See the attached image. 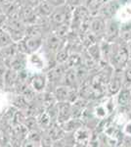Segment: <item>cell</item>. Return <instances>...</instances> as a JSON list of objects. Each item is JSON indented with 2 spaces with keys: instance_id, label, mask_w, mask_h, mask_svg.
Returning <instances> with one entry per match:
<instances>
[{
  "instance_id": "cell-1",
  "label": "cell",
  "mask_w": 131,
  "mask_h": 147,
  "mask_svg": "<svg viewBox=\"0 0 131 147\" xmlns=\"http://www.w3.org/2000/svg\"><path fill=\"white\" fill-rule=\"evenodd\" d=\"M129 58V52H128L126 42L118 39L114 43L113 53H112L109 63L115 69V71H124Z\"/></svg>"
},
{
  "instance_id": "cell-2",
  "label": "cell",
  "mask_w": 131,
  "mask_h": 147,
  "mask_svg": "<svg viewBox=\"0 0 131 147\" xmlns=\"http://www.w3.org/2000/svg\"><path fill=\"white\" fill-rule=\"evenodd\" d=\"M73 8L68 4L56 7L54 9L52 15L50 16V22H51L52 30L57 26L63 25L66 23H71L73 17Z\"/></svg>"
},
{
  "instance_id": "cell-3",
  "label": "cell",
  "mask_w": 131,
  "mask_h": 147,
  "mask_svg": "<svg viewBox=\"0 0 131 147\" xmlns=\"http://www.w3.org/2000/svg\"><path fill=\"white\" fill-rule=\"evenodd\" d=\"M67 44V39H64L62 37L58 36L56 34H54L53 32H48L44 36V42L42 49L47 52V53L53 54L56 55V53L58 51H60L63 47H65Z\"/></svg>"
},
{
  "instance_id": "cell-4",
  "label": "cell",
  "mask_w": 131,
  "mask_h": 147,
  "mask_svg": "<svg viewBox=\"0 0 131 147\" xmlns=\"http://www.w3.org/2000/svg\"><path fill=\"white\" fill-rule=\"evenodd\" d=\"M93 136H94V132H93L92 129L86 127V125H82L75 131L73 132L75 145L89 146L93 138Z\"/></svg>"
},
{
  "instance_id": "cell-5",
  "label": "cell",
  "mask_w": 131,
  "mask_h": 147,
  "mask_svg": "<svg viewBox=\"0 0 131 147\" xmlns=\"http://www.w3.org/2000/svg\"><path fill=\"white\" fill-rule=\"evenodd\" d=\"M124 84L123 71H115L110 80L108 87H107V96L115 97L118 94Z\"/></svg>"
},
{
  "instance_id": "cell-6",
  "label": "cell",
  "mask_w": 131,
  "mask_h": 147,
  "mask_svg": "<svg viewBox=\"0 0 131 147\" xmlns=\"http://www.w3.org/2000/svg\"><path fill=\"white\" fill-rule=\"evenodd\" d=\"M120 22L116 18L107 20V27L105 32L103 39L110 42H116L120 38Z\"/></svg>"
},
{
  "instance_id": "cell-7",
  "label": "cell",
  "mask_w": 131,
  "mask_h": 147,
  "mask_svg": "<svg viewBox=\"0 0 131 147\" xmlns=\"http://www.w3.org/2000/svg\"><path fill=\"white\" fill-rule=\"evenodd\" d=\"M47 75L45 72L33 73L30 79V86L37 93H41L47 88Z\"/></svg>"
},
{
  "instance_id": "cell-8",
  "label": "cell",
  "mask_w": 131,
  "mask_h": 147,
  "mask_svg": "<svg viewBox=\"0 0 131 147\" xmlns=\"http://www.w3.org/2000/svg\"><path fill=\"white\" fill-rule=\"evenodd\" d=\"M121 6H122V4L120 3V0H109L103 6V8L101 9L98 15L106 19V20L116 18Z\"/></svg>"
},
{
  "instance_id": "cell-9",
  "label": "cell",
  "mask_w": 131,
  "mask_h": 147,
  "mask_svg": "<svg viewBox=\"0 0 131 147\" xmlns=\"http://www.w3.org/2000/svg\"><path fill=\"white\" fill-rule=\"evenodd\" d=\"M6 64V66L10 69L16 71H22L24 69H27L28 66V55L27 54L21 53L18 52L14 56H12L11 58L7 59L4 61Z\"/></svg>"
},
{
  "instance_id": "cell-10",
  "label": "cell",
  "mask_w": 131,
  "mask_h": 147,
  "mask_svg": "<svg viewBox=\"0 0 131 147\" xmlns=\"http://www.w3.org/2000/svg\"><path fill=\"white\" fill-rule=\"evenodd\" d=\"M107 27V20L101 16H92L91 23H90V32H93L100 39H103Z\"/></svg>"
},
{
  "instance_id": "cell-11",
  "label": "cell",
  "mask_w": 131,
  "mask_h": 147,
  "mask_svg": "<svg viewBox=\"0 0 131 147\" xmlns=\"http://www.w3.org/2000/svg\"><path fill=\"white\" fill-rule=\"evenodd\" d=\"M57 105H58V117H57L58 124H63L73 118V106L71 102H57Z\"/></svg>"
},
{
  "instance_id": "cell-12",
  "label": "cell",
  "mask_w": 131,
  "mask_h": 147,
  "mask_svg": "<svg viewBox=\"0 0 131 147\" xmlns=\"http://www.w3.org/2000/svg\"><path fill=\"white\" fill-rule=\"evenodd\" d=\"M21 18L27 26H32L36 23L38 15L35 8L30 5H24L21 6Z\"/></svg>"
},
{
  "instance_id": "cell-13",
  "label": "cell",
  "mask_w": 131,
  "mask_h": 147,
  "mask_svg": "<svg viewBox=\"0 0 131 147\" xmlns=\"http://www.w3.org/2000/svg\"><path fill=\"white\" fill-rule=\"evenodd\" d=\"M61 84L67 85V86L71 87V88H79V84H78V82H77L75 69H73V68L67 69L65 74H64V76H63Z\"/></svg>"
},
{
  "instance_id": "cell-14",
  "label": "cell",
  "mask_w": 131,
  "mask_h": 147,
  "mask_svg": "<svg viewBox=\"0 0 131 147\" xmlns=\"http://www.w3.org/2000/svg\"><path fill=\"white\" fill-rule=\"evenodd\" d=\"M18 71L8 68L6 71L5 77H4V88L7 91L12 92V89L14 90V87L17 84L18 80Z\"/></svg>"
},
{
  "instance_id": "cell-15",
  "label": "cell",
  "mask_w": 131,
  "mask_h": 147,
  "mask_svg": "<svg viewBox=\"0 0 131 147\" xmlns=\"http://www.w3.org/2000/svg\"><path fill=\"white\" fill-rule=\"evenodd\" d=\"M131 100V89L130 86L123 85L120 91L116 95V104L120 107H128Z\"/></svg>"
},
{
  "instance_id": "cell-16",
  "label": "cell",
  "mask_w": 131,
  "mask_h": 147,
  "mask_svg": "<svg viewBox=\"0 0 131 147\" xmlns=\"http://www.w3.org/2000/svg\"><path fill=\"white\" fill-rule=\"evenodd\" d=\"M114 43L115 42H110L105 39L100 40V48H101V55L103 62H110V58H111L112 53H113Z\"/></svg>"
},
{
  "instance_id": "cell-17",
  "label": "cell",
  "mask_w": 131,
  "mask_h": 147,
  "mask_svg": "<svg viewBox=\"0 0 131 147\" xmlns=\"http://www.w3.org/2000/svg\"><path fill=\"white\" fill-rule=\"evenodd\" d=\"M108 1L109 0H85L84 5L86 6L92 16H97Z\"/></svg>"
},
{
  "instance_id": "cell-18",
  "label": "cell",
  "mask_w": 131,
  "mask_h": 147,
  "mask_svg": "<svg viewBox=\"0 0 131 147\" xmlns=\"http://www.w3.org/2000/svg\"><path fill=\"white\" fill-rule=\"evenodd\" d=\"M36 118H37V122H38L39 127L42 130H47L52 125L55 124L53 121H52L51 117H50V115L48 114V112H47L46 109L42 110L41 112L36 116Z\"/></svg>"
},
{
  "instance_id": "cell-19",
  "label": "cell",
  "mask_w": 131,
  "mask_h": 147,
  "mask_svg": "<svg viewBox=\"0 0 131 147\" xmlns=\"http://www.w3.org/2000/svg\"><path fill=\"white\" fill-rule=\"evenodd\" d=\"M71 87L67 86L64 84H59L56 86V88L54 89V95L56 97L58 102H64V101H69V97L71 94Z\"/></svg>"
},
{
  "instance_id": "cell-20",
  "label": "cell",
  "mask_w": 131,
  "mask_h": 147,
  "mask_svg": "<svg viewBox=\"0 0 131 147\" xmlns=\"http://www.w3.org/2000/svg\"><path fill=\"white\" fill-rule=\"evenodd\" d=\"M60 125L67 134H73V131H75V130L77 129H79L80 127L84 125L82 120L77 119V118H71V119L68 120L67 122L63 123V124H60Z\"/></svg>"
},
{
  "instance_id": "cell-21",
  "label": "cell",
  "mask_w": 131,
  "mask_h": 147,
  "mask_svg": "<svg viewBox=\"0 0 131 147\" xmlns=\"http://www.w3.org/2000/svg\"><path fill=\"white\" fill-rule=\"evenodd\" d=\"M55 7L52 5L51 3H49L47 0H44L43 2L39 4L37 7H35V11H36L37 15L39 17H48L50 18V16L53 13Z\"/></svg>"
},
{
  "instance_id": "cell-22",
  "label": "cell",
  "mask_w": 131,
  "mask_h": 147,
  "mask_svg": "<svg viewBox=\"0 0 131 147\" xmlns=\"http://www.w3.org/2000/svg\"><path fill=\"white\" fill-rule=\"evenodd\" d=\"M120 40L127 43L131 40V21L121 23L120 30Z\"/></svg>"
},
{
  "instance_id": "cell-23",
  "label": "cell",
  "mask_w": 131,
  "mask_h": 147,
  "mask_svg": "<svg viewBox=\"0 0 131 147\" xmlns=\"http://www.w3.org/2000/svg\"><path fill=\"white\" fill-rule=\"evenodd\" d=\"M83 64L82 53H77V52H71L68 61L66 63L67 68H73L77 69V67L81 66Z\"/></svg>"
},
{
  "instance_id": "cell-24",
  "label": "cell",
  "mask_w": 131,
  "mask_h": 147,
  "mask_svg": "<svg viewBox=\"0 0 131 147\" xmlns=\"http://www.w3.org/2000/svg\"><path fill=\"white\" fill-rule=\"evenodd\" d=\"M85 50L87 51V53L89 54L95 61H97L98 63L103 62V61H102V55H101V48H100V41L91 44V45L88 46Z\"/></svg>"
},
{
  "instance_id": "cell-25",
  "label": "cell",
  "mask_w": 131,
  "mask_h": 147,
  "mask_svg": "<svg viewBox=\"0 0 131 147\" xmlns=\"http://www.w3.org/2000/svg\"><path fill=\"white\" fill-rule=\"evenodd\" d=\"M71 49L69 47L68 44H66L65 47L61 49L60 51H58L55 55V60H56L57 64H66L68 61L69 57L71 55Z\"/></svg>"
},
{
  "instance_id": "cell-26",
  "label": "cell",
  "mask_w": 131,
  "mask_h": 147,
  "mask_svg": "<svg viewBox=\"0 0 131 147\" xmlns=\"http://www.w3.org/2000/svg\"><path fill=\"white\" fill-rule=\"evenodd\" d=\"M13 42L14 41L12 40L10 34H8L5 28H0V49L13 43Z\"/></svg>"
},
{
  "instance_id": "cell-27",
  "label": "cell",
  "mask_w": 131,
  "mask_h": 147,
  "mask_svg": "<svg viewBox=\"0 0 131 147\" xmlns=\"http://www.w3.org/2000/svg\"><path fill=\"white\" fill-rule=\"evenodd\" d=\"M123 77H124V84L123 85L126 86H130L131 84V66L127 65L126 68L123 71Z\"/></svg>"
},
{
  "instance_id": "cell-28",
  "label": "cell",
  "mask_w": 131,
  "mask_h": 147,
  "mask_svg": "<svg viewBox=\"0 0 131 147\" xmlns=\"http://www.w3.org/2000/svg\"><path fill=\"white\" fill-rule=\"evenodd\" d=\"M85 0H67V4L70 5L73 8H75V7L84 5Z\"/></svg>"
},
{
  "instance_id": "cell-29",
  "label": "cell",
  "mask_w": 131,
  "mask_h": 147,
  "mask_svg": "<svg viewBox=\"0 0 131 147\" xmlns=\"http://www.w3.org/2000/svg\"><path fill=\"white\" fill-rule=\"evenodd\" d=\"M47 1H48L49 3H51L55 8L67 4V0H47Z\"/></svg>"
},
{
  "instance_id": "cell-30",
  "label": "cell",
  "mask_w": 131,
  "mask_h": 147,
  "mask_svg": "<svg viewBox=\"0 0 131 147\" xmlns=\"http://www.w3.org/2000/svg\"><path fill=\"white\" fill-rule=\"evenodd\" d=\"M123 134L125 136H131V122H127L123 129Z\"/></svg>"
},
{
  "instance_id": "cell-31",
  "label": "cell",
  "mask_w": 131,
  "mask_h": 147,
  "mask_svg": "<svg viewBox=\"0 0 131 147\" xmlns=\"http://www.w3.org/2000/svg\"><path fill=\"white\" fill-rule=\"evenodd\" d=\"M7 21V15L5 13H0V28H3Z\"/></svg>"
},
{
  "instance_id": "cell-32",
  "label": "cell",
  "mask_w": 131,
  "mask_h": 147,
  "mask_svg": "<svg viewBox=\"0 0 131 147\" xmlns=\"http://www.w3.org/2000/svg\"><path fill=\"white\" fill-rule=\"evenodd\" d=\"M43 1L44 0H28V5L35 8V7H37L41 2H43Z\"/></svg>"
},
{
  "instance_id": "cell-33",
  "label": "cell",
  "mask_w": 131,
  "mask_h": 147,
  "mask_svg": "<svg viewBox=\"0 0 131 147\" xmlns=\"http://www.w3.org/2000/svg\"><path fill=\"white\" fill-rule=\"evenodd\" d=\"M127 48H128V52H129V57L131 58V40H129V41L127 42ZM129 58V59H130Z\"/></svg>"
},
{
  "instance_id": "cell-34",
  "label": "cell",
  "mask_w": 131,
  "mask_h": 147,
  "mask_svg": "<svg viewBox=\"0 0 131 147\" xmlns=\"http://www.w3.org/2000/svg\"><path fill=\"white\" fill-rule=\"evenodd\" d=\"M0 13H4L3 8H2V6H1V3H0Z\"/></svg>"
},
{
  "instance_id": "cell-35",
  "label": "cell",
  "mask_w": 131,
  "mask_h": 147,
  "mask_svg": "<svg viewBox=\"0 0 131 147\" xmlns=\"http://www.w3.org/2000/svg\"><path fill=\"white\" fill-rule=\"evenodd\" d=\"M128 2H131V0H128Z\"/></svg>"
},
{
  "instance_id": "cell-36",
  "label": "cell",
  "mask_w": 131,
  "mask_h": 147,
  "mask_svg": "<svg viewBox=\"0 0 131 147\" xmlns=\"http://www.w3.org/2000/svg\"><path fill=\"white\" fill-rule=\"evenodd\" d=\"M130 89H131V84H130Z\"/></svg>"
}]
</instances>
